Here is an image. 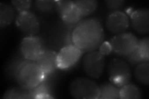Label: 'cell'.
<instances>
[{
    "label": "cell",
    "instance_id": "1",
    "mask_svg": "<svg viewBox=\"0 0 149 99\" xmlns=\"http://www.w3.org/2000/svg\"><path fill=\"white\" fill-rule=\"evenodd\" d=\"M104 33L101 21L96 17L82 20L72 32V44L83 53L96 50L103 42Z\"/></svg>",
    "mask_w": 149,
    "mask_h": 99
},
{
    "label": "cell",
    "instance_id": "2",
    "mask_svg": "<svg viewBox=\"0 0 149 99\" xmlns=\"http://www.w3.org/2000/svg\"><path fill=\"white\" fill-rule=\"evenodd\" d=\"M15 78L19 86L31 91L44 81L47 76L35 61L27 60L19 65Z\"/></svg>",
    "mask_w": 149,
    "mask_h": 99
},
{
    "label": "cell",
    "instance_id": "3",
    "mask_svg": "<svg viewBox=\"0 0 149 99\" xmlns=\"http://www.w3.org/2000/svg\"><path fill=\"white\" fill-rule=\"evenodd\" d=\"M71 96L77 99H99L100 86L94 81L86 78L74 79L70 85Z\"/></svg>",
    "mask_w": 149,
    "mask_h": 99
},
{
    "label": "cell",
    "instance_id": "4",
    "mask_svg": "<svg viewBox=\"0 0 149 99\" xmlns=\"http://www.w3.org/2000/svg\"><path fill=\"white\" fill-rule=\"evenodd\" d=\"M108 74L110 82L119 88L130 83L132 78L130 66L123 58L112 59L108 65Z\"/></svg>",
    "mask_w": 149,
    "mask_h": 99
},
{
    "label": "cell",
    "instance_id": "5",
    "mask_svg": "<svg viewBox=\"0 0 149 99\" xmlns=\"http://www.w3.org/2000/svg\"><path fill=\"white\" fill-rule=\"evenodd\" d=\"M139 39L131 32H123L113 37L109 42L112 52L124 58L136 50Z\"/></svg>",
    "mask_w": 149,
    "mask_h": 99
},
{
    "label": "cell",
    "instance_id": "6",
    "mask_svg": "<svg viewBox=\"0 0 149 99\" xmlns=\"http://www.w3.org/2000/svg\"><path fill=\"white\" fill-rule=\"evenodd\" d=\"M105 67V56L99 51L87 52L83 60V68L87 76L93 79L100 78Z\"/></svg>",
    "mask_w": 149,
    "mask_h": 99
},
{
    "label": "cell",
    "instance_id": "7",
    "mask_svg": "<svg viewBox=\"0 0 149 99\" xmlns=\"http://www.w3.org/2000/svg\"><path fill=\"white\" fill-rule=\"evenodd\" d=\"M16 25L26 37L35 36L38 34L40 28L38 18L29 11L18 14L16 17Z\"/></svg>",
    "mask_w": 149,
    "mask_h": 99
},
{
    "label": "cell",
    "instance_id": "8",
    "mask_svg": "<svg viewBox=\"0 0 149 99\" xmlns=\"http://www.w3.org/2000/svg\"><path fill=\"white\" fill-rule=\"evenodd\" d=\"M21 51L24 58L36 61L45 50L41 40L36 36L26 37L21 43Z\"/></svg>",
    "mask_w": 149,
    "mask_h": 99
},
{
    "label": "cell",
    "instance_id": "9",
    "mask_svg": "<svg viewBox=\"0 0 149 99\" xmlns=\"http://www.w3.org/2000/svg\"><path fill=\"white\" fill-rule=\"evenodd\" d=\"M83 53L74 45H67L57 53L58 69H67L72 68L80 60Z\"/></svg>",
    "mask_w": 149,
    "mask_h": 99
},
{
    "label": "cell",
    "instance_id": "10",
    "mask_svg": "<svg viewBox=\"0 0 149 99\" xmlns=\"http://www.w3.org/2000/svg\"><path fill=\"white\" fill-rule=\"evenodd\" d=\"M130 25V20L126 14L121 11L111 12L106 20L105 26L109 31L115 34L124 32Z\"/></svg>",
    "mask_w": 149,
    "mask_h": 99
},
{
    "label": "cell",
    "instance_id": "11",
    "mask_svg": "<svg viewBox=\"0 0 149 99\" xmlns=\"http://www.w3.org/2000/svg\"><path fill=\"white\" fill-rule=\"evenodd\" d=\"M130 22L133 29L140 34L149 32V10L142 8L136 9L130 16Z\"/></svg>",
    "mask_w": 149,
    "mask_h": 99
},
{
    "label": "cell",
    "instance_id": "12",
    "mask_svg": "<svg viewBox=\"0 0 149 99\" xmlns=\"http://www.w3.org/2000/svg\"><path fill=\"white\" fill-rule=\"evenodd\" d=\"M57 58V53L55 51L45 50L35 62L47 76L58 69Z\"/></svg>",
    "mask_w": 149,
    "mask_h": 99
},
{
    "label": "cell",
    "instance_id": "13",
    "mask_svg": "<svg viewBox=\"0 0 149 99\" xmlns=\"http://www.w3.org/2000/svg\"><path fill=\"white\" fill-rule=\"evenodd\" d=\"M15 19L14 8L9 4L0 3V27L5 28L10 26Z\"/></svg>",
    "mask_w": 149,
    "mask_h": 99
},
{
    "label": "cell",
    "instance_id": "14",
    "mask_svg": "<svg viewBox=\"0 0 149 99\" xmlns=\"http://www.w3.org/2000/svg\"><path fill=\"white\" fill-rule=\"evenodd\" d=\"M100 95L99 99H118L120 98V88L110 82H105L100 86Z\"/></svg>",
    "mask_w": 149,
    "mask_h": 99
},
{
    "label": "cell",
    "instance_id": "15",
    "mask_svg": "<svg viewBox=\"0 0 149 99\" xmlns=\"http://www.w3.org/2000/svg\"><path fill=\"white\" fill-rule=\"evenodd\" d=\"M134 77L140 84L148 86L149 84V61L142 62L136 66L134 69Z\"/></svg>",
    "mask_w": 149,
    "mask_h": 99
},
{
    "label": "cell",
    "instance_id": "16",
    "mask_svg": "<svg viewBox=\"0 0 149 99\" xmlns=\"http://www.w3.org/2000/svg\"><path fill=\"white\" fill-rule=\"evenodd\" d=\"M83 18L84 17L80 10L74 3L73 6L62 18V21L65 25L68 26H75L82 21Z\"/></svg>",
    "mask_w": 149,
    "mask_h": 99
},
{
    "label": "cell",
    "instance_id": "17",
    "mask_svg": "<svg viewBox=\"0 0 149 99\" xmlns=\"http://www.w3.org/2000/svg\"><path fill=\"white\" fill-rule=\"evenodd\" d=\"M119 96L121 99H140L142 97L139 88L131 83L125 84L120 88Z\"/></svg>",
    "mask_w": 149,
    "mask_h": 99
},
{
    "label": "cell",
    "instance_id": "18",
    "mask_svg": "<svg viewBox=\"0 0 149 99\" xmlns=\"http://www.w3.org/2000/svg\"><path fill=\"white\" fill-rule=\"evenodd\" d=\"M3 99H25L32 98L31 91L21 87H13L4 92Z\"/></svg>",
    "mask_w": 149,
    "mask_h": 99
},
{
    "label": "cell",
    "instance_id": "19",
    "mask_svg": "<svg viewBox=\"0 0 149 99\" xmlns=\"http://www.w3.org/2000/svg\"><path fill=\"white\" fill-rule=\"evenodd\" d=\"M74 3L84 17L91 15L96 10L98 6V2L96 0H78Z\"/></svg>",
    "mask_w": 149,
    "mask_h": 99
},
{
    "label": "cell",
    "instance_id": "20",
    "mask_svg": "<svg viewBox=\"0 0 149 99\" xmlns=\"http://www.w3.org/2000/svg\"><path fill=\"white\" fill-rule=\"evenodd\" d=\"M73 5V1L60 0V1H55L54 9L58 17L62 19V18L66 15L68 11L70 10Z\"/></svg>",
    "mask_w": 149,
    "mask_h": 99
},
{
    "label": "cell",
    "instance_id": "21",
    "mask_svg": "<svg viewBox=\"0 0 149 99\" xmlns=\"http://www.w3.org/2000/svg\"><path fill=\"white\" fill-rule=\"evenodd\" d=\"M137 50L144 61H149V38L148 37L139 40Z\"/></svg>",
    "mask_w": 149,
    "mask_h": 99
},
{
    "label": "cell",
    "instance_id": "22",
    "mask_svg": "<svg viewBox=\"0 0 149 99\" xmlns=\"http://www.w3.org/2000/svg\"><path fill=\"white\" fill-rule=\"evenodd\" d=\"M55 1H47V0H38L35 1V8L40 12L45 13L51 11L55 7Z\"/></svg>",
    "mask_w": 149,
    "mask_h": 99
},
{
    "label": "cell",
    "instance_id": "23",
    "mask_svg": "<svg viewBox=\"0 0 149 99\" xmlns=\"http://www.w3.org/2000/svg\"><path fill=\"white\" fill-rule=\"evenodd\" d=\"M11 3L13 4V6L16 10L19 12H22L24 11H29L30 9L32 1L31 0H24V1H17V0H15V1H12Z\"/></svg>",
    "mask_w": 149,
    "mask_h": 99
},
{
    "label": "cell",
    "instance_id": "24",
    "mask_svg": "<svg viewBox=\"0 0 149 99\" xmlns=\"http://www.w3.org/2000/svg\"><path fill=\"white\" fill-rule=\"evenodd\" d=\"M123 59H125V61L130 64H131L132 66H137V64L141 63L142 62H146L141 57V56L139 55L138 51L136 50H135L132 53H130V55L125 56V57L123 58Z\"/></svg>",
    "mask_w": 149,
    "mask_h": 99
},
{
    "label": "cell",
    "instance_id": "25",
    "mask_svg": "<svg viewBox=\"0 0 149 99\" xmlns=\"http://www.w3.org/2000/svg\"><path fill=\"white\" fill-rule=\"evenodd\" d=\"M125 3L123 0H107L104 1L106 7L112 12L120 11L124 7Z\"/></svg>",
    "mask_w": 149,
    "mask_h": 99
},
{
    "label": "cell",
    "instance_id": "26",
    "mask_svg": "<svg viewBox=\"0 0 149 99\" xmlns=\"http://www.w3.org/2000/svg\"><path fill=\"white\" fill-rule=\"evenodd\" d=\"M99 51L102 55L105 56L109 55L112 53V48L109 42H103L101 44L100 47L98 48Z\"/></svg>",
    "mask_w": 149,
    "mask_h": 99
},
{
    "label": "cell",
    "instance_id": "27",
    "mask_svg": "<svg viewBox=\"0 0 149 99\" xmlns=\"http://www.w3.org/2000/svg\"><path fill=\"white\" fill-rule=\"evenodd\" d=\"M33 98L36 99H52L54 98L53 96H51V94L49 92H41L37 93L34 96Z\"/></svg>",
    "mask_w": 149,
    "mask_h": 99
}]
</instances>
